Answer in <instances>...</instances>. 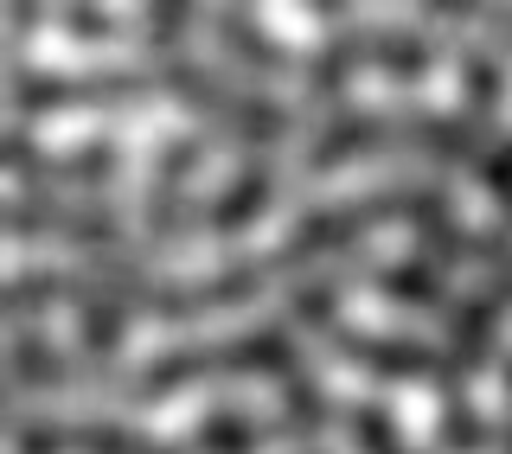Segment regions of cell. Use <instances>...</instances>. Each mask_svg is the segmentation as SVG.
Wrapping results in <instances>:
<instances>
[{"instance_id": "cell-1", "label": "cell", "mask_w": 512, "mask_h": 454, "mask_svg": "<svg viewBox=\"0 0 512 454\" xmlns=\"http://www.w3.org/2000/svg\"><path fill=\"white\" fill-rule=\"evenodd\" d=\"M167 84L180 90L192 109H205V116L231 122L244 141H276L282 128H288V109H276V103H256V96H237V90H224V84H212V77H199L192 64H173V71H167Z\"/></svg>"}, {"instance_id": "cell-2", "label": "cell", "mask_w": 512, "mask_h": 454, "mask_svg": "<svg viewBox=\"0 0 512 454\" xmlns=\"http://www.w3.org/2000/svg\"><path fill=\"white\" fill-rule=\"evenodd\" d=\"M333 346L346 352V359L384 371V378H436L442 391H455V359H442V352H423V346H391V339H365V333H340L333 327Z\"/></svg>"}, {"instance_id": "cell-3", "label": "cell", "mask_w": 512, "mask_h": 454, "mask_svg": "<svg viewBox=\"0 0 512 454\" xmlns=\"http://www.w3.org/2000/svg\"><path fill=\"white\" fill-rule=\"evenodd\" d=\"M148 77H84V84H52V77H20L26 109H64V103H116V96H141Z\"/></svg>"}, {"instance_id": "cell-4", "label": "cell", "mask_w": 512, "mask_h": 454, "mask_svg": "<svg viewBox=\"0 0 512 454\" xmlns=\"http://www.w3.org/2000/svg\"><path fill=\"white\" fill-rule=\"evenodd\" d=\"M13 231H58L71 243H109L116 237V218L84 212V205H13Z\"/></svg>"}, {"instance_id": "cell-5", "label": "cell", "mask_w": 512, "mask_h": 454, "mask_svg": "<svg viewBox=\"0 0 512 454\" xmlns=\"http://www.w3.org/2000/svg\"><path fill=\"white\" fill-rule=\"evenodd\" d=\"M391 141H410V128H391V122H378V116H340L320 135V148H314V167H333V160H346V154H372V148H391Z\"/></svg>"}, {"instance_id": "cell-6", "label": "cell", "mask_w": 512, "mask_h": 454, "mask_svg": "<svg viewBox=\"0 0 512 454\" xmlns=\"http://www.w3.org/2000/svg\"><path fill=\"white\" fill-rule=\"evenodd\" d=\"M192 160H199V148H192V141H173L167 160H160V180H154V199H148L154 231H173V218H180V192H186Z\"/></svg>"}, {"instance_id": "cell-7", "label": "cell", "mask_w": 512, "mask_h": 454, "mask_svg": "<svg viewBox=\"0 0 512 454\" xmlns=\"http://www.w3.org/2000/svg\"><path fill=\"white\" fill-rule=\"evenodd\" d=\"M269 269H282L276 256H263V263H237V269H224L218 282H205V288H192L186 307H237V301H250V295H263V282H269Z\"/></svg>"}, {"instance_id": "cell-8", "label": "cell", "mask_w": 512, "mask_h": 454, "mask_svg": "<svg viewBox=\"0 0 512 454\" xmlns=\"http://www.w3.org/2000/svg\"><path fill=\"white\" fill-rule=\"evenodd\" d=\"M263 205H269V173H263V167H244V173H237V186L218 199L212 231H244V224L263 212Z\"/></svg>"}, {"instance_id": "cell-9", "label": "cell", "mask_w": 512, "mask_h": 454, "mask_svg": "<svg viewBox=\"0 0 512 454\" xmlns=\"http://www.w3.org/2000/svg\"><path fill=\"white\" fill-rule=\"evenodd\" d=\"M500 295H480V301H468L455 314V371L461 365H474L480 352H487V339H493V320H500Z\"/></svg>"}, {"instance_id": "cell-10", "label": "cell", "mask_w": 512, "mask_h": 454, "mask_svg": "<svg viewBox=\"0 0 512 454\" xmlns=\"http://www.w3.org/2000/svg\"><path fill=\"white\" fill-rule=\"evenodd\" d=\"M218 32H224V45H231L250 71H288V52H282V45H269L244 13H218Z\"/></svg>"}, {"instance_id": "cell-11", "label": "cell", "mask_w": 512, "mask_h": 454, "mask_svg": "<svg viewBox=\"0 0 512 454\" xmlns=\"http://www.w3.org/2000/svg\"><path fill=\"white\" fill-rule=\"evenodd\" d=\"M116 173V148H103V141H90V148H77V154H64V160H39V180H109Z\"/></svg>"}, {"instance_id": "cell-12", "label": "cell", "mask_w": 512, "mask_h": 454, "mask_svg": "<svg viewBox=\"0 0 512 454\" xmlns=\"http://www.w3.org/2000/svg\"><path fill=\"white\" fill-rule=\"evenodd\" d=\"M13 378H20V384H64V359L45 346L39 333L20 327V333H13Z\"/></svg>"}, {"instance_id": "cell-13", "label": "cell", "mask_w": 512, "mask_h": 454, "mask_svg": "<svg viewBox=\"0 0 512 454\" xmlns=\"http://www.w3.org/2000/svg\"><path fill=\"white\" fill-rule=\"evenodd\" d=\"M256 442H263L256 416H237V410H224V416H212V423L199 429V454H250Z\"/></svg>"}, {"instance_id": "cell-14", "label": "cell", "mask_w": 512, "mask_h": 454, "mask_svg": "<svg viewBox=\"0 0 512 454\" xmlns=\"http://www.w3.org/2000/svg\"><path fill=\"white\" fill-rule=\"evenodd\" d=\"M365 58H378L391 77H423L429 71V45L410 39V32H384V39H372V52H365Z\"/></svg>"}, {"instance_id": "cell-15", "label": "cell", "mask_w": 512, "mask_h": 454, "mask_svg": "<svg viewBox=\"0 0 512 454\" xmlns=\"http://www.w3.org/2000/svg\"><path fill=\"white\" fill-rule=\"evenodd\" d=\"M378 288H384L391 301H416V307H436V301H442V282H436L423 263H391V269L378 275Z\"/></svg>"}, {"instance_id": "cell-16", "label": "cell", "mask_w": 512, "mask_h": 454, "mask_svg": "<svg viewBox=\"0 0 512 454\" xmlns=\"http://www.w3.org/2000/svg\"><path fill=\"white\" fill-rule=\"evenodd\" d=\"M493 109H500V64H493L487 52H474L468 58V116L487 122Z\"/></svg>"}, {"instance_id": "cell-17", "label": "cell", "mask_w": 512, "mask_h": 454, "mask_svg": "<svg viewBox=\"0 0 512 454\" xmlns=\"http://www.w3.org/2000/svg\"><path fill=\"white\" fill-rule=\"evenodd\" d=\"M442 448H455V454H474L480 448V423H474V410L461 403V391H442Z\"/></svg>"}, {"instance_id": "cell-18", "label": "cell", "mask_w": 512, "mask_h": 454, "mask_svg": "<svg viewBox=\"0 0 512 454\" xmlns=\"http://www.w3.org/2000/svg\"><path fill=\"white\" fill-rule=\"evenodd\" d=\"M365 52H372V39H340L327 58L314 64V90H320V96H333V90L346 84V71H352V64H359Z\"/></svg>"}, {"instance_id": "cell-19", "label": "cell", "mask_w": 512, "mask_h": 454, "mask_svg": "<svg viewBox=\"0 0 512 454\" xmlns=\"http://www.w3.org/2000/svg\"><path fill=\"white\" fill-rule=\"evenodd\" d=\"M84 307V346L90 352H116L122 346V314L109 301H77Z\"/></svg>"}, {"instance_id": "cell-20", "label": "cell", "mask_w": 512, "mask_h": 454, "mask_svg": "<svg viewBox=\"0 0 512 454\" xmlns=\"http://www.w3.org/2000/svg\"><path fill=\"white\" fill-rule=\"evenodd\" d=\"M352 429H359L365 454H404V448H397V435H391V416H384V410H352Z\"/></svg>"}, {"instance_id": "cell-21", "label": "cell", "mask_w": 512, "mask_h": 454, "mask_svg": "<svg viewBox=\"0 0 512 454\" xmlns=\"http://www.w3.org/2000/svg\"><path fill=\"white\" fill-rule=\"evenodd\" d=\"M320 410H327V403H320V391L308 378H301V371H288V416H295L301 429H314L320 423Z\"/></svg>"}, {"instance_id": "cell-22", "label": "cell", "mask_w": 512, "mask_h": 454, "mask_svg": "<svg viewBox=\"0 0 512 454\" xmlns=\"http://www.w3.org/2000/svg\"><path fill=\"white\" fill-rule=\"evenodd\" d=\"M13 448L20 454H71V435L52 429V423H26L20 435H13Z\"/></svg>"}, {"instance_id": "cell-23", "label": "cell", "mask_w": 512, "mask_h": 454, "mask_svg": "<svg viewBox=\"0 0 512 454\" xmlns=\"http://www.w3.org/2000/svg\"><path fill=\"white\" fill-rule=\"evenodd\" d=\"M64 26H71L77 39H109V32H116V20L96 13V7H71V13H64Z\"/></svg>"}, {"instance_id": "cell-24", "label": "cell", "mask_w": 512, "mask_h": 454, "mask_svg": "<svg viewBox=\"0 0 512 454\" xmlns=\"http://www.w3.org/2000/svg\"><path fill=\"white\" fill-rule=\"evenodd\" d=\"M487 192H493L500 205H512V148H500V154L487 160Z\"/></svg>"}, {"instance_id": "cell-25", "label": "cell", "mask_w": 512, "mask_h": 454, "mask_svg": "<svg viewBox=\"0 0 512 454\" xmlns=\"http://www.w3.org/2000/svg\"><path fill=\"white\" fill-rule=\"evenodd\" d=\"M180 26H186V7H154V39H160V45L180 39Z\"/></svg>"}]
</instances>
